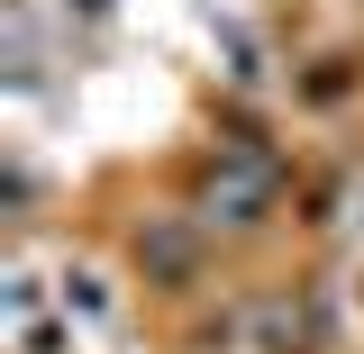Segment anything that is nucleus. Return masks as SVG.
Masks as SVG:
<instances>
[{"label":"nucleus","instance_id":"obj_1","mask_svg":"<svg viewBox=\"0 0 364 354\" xmlns=\"http://www.w3.org/2000/svg\"><path fill=\"white\" fill-rule=\"evenodd\" d=\"M264 200H273V164H264V155H219V173H210V219L255 227Z\"/></svg>","mask_w":364,"mask_h":354},{"label":"nucleus","instance_id":"obj_2","mask_svg":"<svg viewBox=\"0 0 364 354\" xmlns=\"http://www.w3.org/2000/svg\"><path fill=\"white\" fill-rule=\"evenodd\" d=\"M64 309H82L91 327H109V291H100L91 272H73V282H64Z\"/></svg>","mask_w":364,"mask_h":354}]
</instances>
